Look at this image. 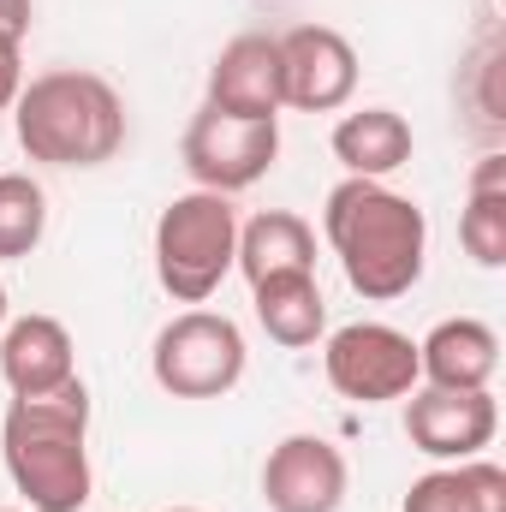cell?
Wrapping results in <instances>:
<instances>
[{
    "label": "cell",
    "mask_w": 506,
    "mask_h": 512,
    "mask_svg": "<svg viewBox=\"0 0 506 512\" xmlns=\"http://www.w3.org/2000/svg\"><path fill=\"white\" fill-rule=\"evenodd\" d=\"M358 90V54L328 24H298L280 36V102L298 114H334Z\"/></svg>",
    "instance_id": "9"
},
{
    "label": "cell",
    "mask_w": 506,
    "mask_h": 512,
    "mask_svg": "<svg viewBox=\"0 0 506 512\" xmlns=\"http://www.w3.org/2000/svg\"><path fill=\"white\" fill-rule=\"evenodd\" d=\"M251 298H256V322H262V334H268L274 346L304 352V346H316L322 328H328V304H322L316 274H274V280L251 286Z\"/></svg>",
    "instance_id": "16"
},
{
    "label": "cell",
    "mask_w": 506,
    "mask_h": 512,
    "mask_svg": "<svg viewBox=\"0 0 506 512\" xmlns=\"http://www.w3.org/2000/svg\"><path fill=\"white\" fill-rule=\"evenodd\" d=\"M399 512H506V471L489 459H459L405 489Z\"/></svg>",
    "instance_id": "17"
},
{
    "label": "cell",
    "mask_w": 506,
    "mask_h": 512,
    "mask_svg": "<svg viewBox=\"0 0 506 512\" xmlns=\"http://www.w3.org/2000/svg\"><path fill=\"white\" fill-rule=\"evenodd\" d=\"M501 429V405L489 387H411L405 405V435L429 459H477Z\"/></svg>",
    "instance_id": "8"
},
{
    "label": "cell",
    "mask_w": 506,
    "mask_h": 512,
    "mask_svg": "<svg viewBox=\"0 0 506 512\" xmlns=\"http://www.w3.org/2000/svg\"><path fill=\"white\" fill-rule=\"evenodd\" d=\"M0 512H6V507H0Z\"/></svg>",
    "instance_id": "24"
},
{
    "label": "cell",
    "mask_w": 506,
    "mask_h": 512,
    "mask_svg": "<svg viewBox=\"0 0 506 512\" xmlns=\"http://www.w3.org/2000/svg\"><path fill=\"white\" fill-rule=\"evenodd\" d=\"M322 233L346 268V286L370 304L405 298L423 280V251H429V221L411 197L387 191L381 179H346L328 191Z\"/></svg>",
    "instance_id": "1"
},
{
    "label": "cell",
    "mask_w": 506,
    "mask_h": 512,
    "mask_svg": "<svg viewBox=\"0 0 506 512\" xmlns=\"http://www.w3.org/2000/svg\"><path fill=\"white\" fill-rule=\"evenodd\" d=\"M24 90V54H18V36H0V114L18 102Z\"/></svg>",
    "instance_id": "20"
},
{
    "label": "cell",
    "mask_w": 506,
    "mask_h": 512,
    "mask_svg": "<svg viewBox=\"0 0 506 512\" xmlns=\"http://www.w3.org/2000/svg\"><path fill=\"white\" fill-rule=\"evenodd\" d=\"M149 370L173 399H221L245 382V334L233 316L185 310L155 334Z\"/></svg>",
    "instance_id": "5"
},
{
    "label": "cell",
    "mask_w": 506,
    "mask_h": 512,
    "mask_svg": "<svg viewBox=\"0 0 506 512\" xmlns=\"http://www.w3.org/2000/svg\"><path fill=\"white\" fill-rule=\"evenodd\" d=\"M459 239L483 268L506 262V155H483L471 173V197L459 215Z\"/></svg>",
    "instance_id": "18"
},
{
    "label": "cell",
    "mask_w": 506,
    "mask_h": 512,
    "mask_svg": "<svg viewBox=\"0 0 506 512\" xmlns=\"http://www.w3.org/2000/svg\"><path fill=\"white\" fill-rule=\"evenodd\" d=\"M48 233V197L30 173H0V256L18 262Z\"/></svg>",
    "instance_id": "19"
},
{
    "label": "cell",
    "mask_w": 506,
    "mask_h": 512,
    "mask_svg": "<svg viewBox=\"0 0 506 512\" xmlns=\"http://www.w3.org/2000/svg\"><path fill=\"white\" fill-rule=\"evenodd\" d=\"M417 370L429 387H489L501 370V340L477 316H453L417 340Z\"/></svg>",
    "instance_id": "13"
},
{
    "label": "cell",
    "mask_w": 506,
    "mask_h": 512,
    "mask_svg": "<svg viewBox=\"0 0 506 512\" xmlns=\"http://www.w3.org/2000/svg\"><path fill=\"white\" fill-rule=\"evenodd\" d=\"M233 268H245L251 286L274 280V274H316V233H310V221L292 215V209H262L256 221L239 227Z\"/></svg>",
    "instance_id": "14"
},
{
    "label": "cell",
    "mask_w": 506,
    "mask_h": 512,
    "mask_svg": "<svg viewBox=\"0 0 506 512\" xmlns=\"http://www.w3.org/2000/svg\"><path fill=\"white\" fill-rule=\"evenodd\" d=\"M411 149H417V137L393 108H364V114H346L334 126V161L352 179H387L393 167L411 161Z\"/></svg>",
    "instance_id": "15"
},
{
    "label": "cell",
    "mask_w": 506,
    "mask_h": 512,
    "mask_svg": "<svg viewBox=\"0 0 506 512\" xmlns=\"http://www.w3.org/2000/svg\"><path fill=\"white\" fill-rule=\"evenodd\" d=\"M0 376L12 387V399H42L78 382V358H72V334L54 316H18L0 334Z\"/></svg>",
    "instance_id": "12"
},
{
    "label": "cell",
    "mask_w": 506,
    "mask_h": 512,
    "mask_svg": "<svg viewBox=\"0 0 506 512\" xmlns=\"http://www.w3.org/2000/svg\"><path fill=\"white\" fill-rule=\"evenodd\" d=\"M322 370H328V387H334L340 399H358V405L405 399L411 387L423 382V370H417V340L399 334V328H387V322H352V328L328 334Z\"/></svg>",
    "instance_id": "6"
},
{
    "label": "cell",
    "mask_w": 506,
    "mask_h": 512,
    "mask_svg": "<svg viewBox=\"0 0 506 512\" xmlns=\"http://www.w3.org/2000/svg\"><path fill=\"white\" fill-rule=\"evenodd\" d=\"M0 322H6V280H0Z\"/></svg>",
    "instance_id": "22"
},
{
    "label": "cell",
    "mask_w": 506,
    "mask_h": 512,
    "mask_svg": "<svg viewBox=\"0 0 506 512\" xmlns=\"http://www.w3.org/2000/svg\"><path fill=\"white\" fill-rule=\"evenodd\" d=\"M268 512H340L346 507V453L322 435H286L262 465Z\"/></svg>",
    "instance_id": "10"
},
{
    "label": "cell",
    "mask_w": 506,
    "mask_h": 512,
    "mask_svg": "<svg viewBox=\"0 0 506 512\" xmlns=\"http://www.w3.org/2000/svg\"><path fill=\"white\" fill-rule=\"evenodd\" d=\"M18 149L42 167H102L126 143V102L102 72H42L12 102Z\"/></svg>",
    "instance_id": "3"
},
{
    "label": "cell",
    "mask_w": 506,
    "mask_h": 512,
    "mask_svg": "<svg viewBox=\"0 0 506 512\" xmlns=\"http://www.w3.org/2000/svg\"><path fill=\"white\" fill-rule=\"evenodd\" d=\"M239 256V209L221 191H185L161 209L155 221V274L167 286V298L179 304H203L215 298V286L233 274Z\"/></svg>",
    "instance_id": "4"
},
{
    "label": "cell",
    "mask_w": 506,
    "mask_h": 512,
    "mask_svg": "<svg viewBox=\"0 0 506 512\" xmlns=\"http://www.w3.org/2000/svg\"><path fill=\"white\" fill-rule=\"evenodd\" d=\"M274 155H280V120H233L203 102V114L185 126V173L197 179V191L233 197L274 167Z\"/></svg>",
    "instance_id": "7"
},
{
    "label": "cell",
    "mask_w": 506,
    "mask_h": 512,
    "mask_svg": "<svg viewBox=\"0 0 506 512\" xmlns=\"http://www.w3.org/2000/svg\"><path fill=\"white\" fill-rule=\"evenodd\" d=\"M209 108L233 120H280V36L245 30L209 66Z\"/></svg>",
    "instance_id": "11"
},
{
    "label": "cell",
    "mask_w": 506,
    "mask_h": 512,
    "mask_svg": "<svg viewBox=\"0 0 506 512\" xmlns=\"http://www.w3.org/2000/svg\"><path fill=\"white\" fill-rule=\"evenodd\" d=\"M173 512H197V507H173Z\"/></svg>",
    "instance_id": "23"
},
{
    "label": "cell",
    "mask_w": 506,
    "mask_h": 512,
    "mask_svg": "<svg viewBox=\"0 0 506 512\" xmlns=\"http://www.w3.org/2000/svg\"><path fill=\"white\" fill-rule=\"evenodd\" d=\"M90 393L66 382L42 399H12L0 423V453L12 489L30 512H78L90 501Z\"/></svg>",
    "instance_id": "2"
},
{
    "label": "cell",
    "mask_w": 506,
    "mask_h": 512,
    "mask_svg": "<svg viewBox=\"0 0 506 512\" xmlns=\"http://www.w3.org/2000/svg\"><path fill=\"white\" fill-rule=\"evenodd\" d=\"M30 18H36V6L30 0H0V36H30Z\"/></svg>",
    "instance_id": "21"
}]
</instances>
